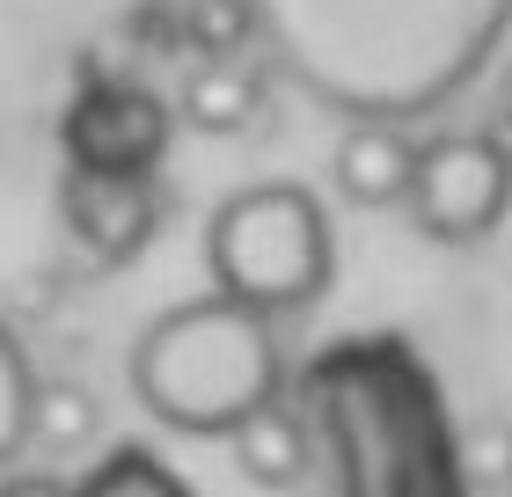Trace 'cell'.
Segmentation results:
<instances>
[{
	"mask_svg": "<svg viewBox=\"0 0 512 497\" xmlns=\"http://www.w3.org/2000/svg\"><path fill=\"white\" fill-rule=\"evenodd\" d=\"M271 74L337 125H425L498 66L512 0H242Z\"/></svg>",
	"mask_w": 512,
	"mask_h": 497,
	"instance_id": "obj_1",
	"label": "cell"
},
{
	"mask_svg": "<svg viewBox=\"0 0 512 497\" xmlns=\"http://www.w3.org/2000/svg\"><path fill=\"white\" fill-rule=\"evenodd\" d=\"M256 110H264V59H249V52H213V59H198L191 66V81L176 88V117L191 132H249L256 125Z\"/></svg>",
	"mask_w": 512,
	"mask_h": 497,
	"instance_id": "obj_8",
	"label": "cell"
},
{
	"mask_svg": "<svg viewBox=\"0 0 512 497\" xmlns=\"http://www.w3.org/2000/svg\"><path fill=\"white\" fill-rule=\"evenodd\" d=\"M176 110L139 81H88L59 117V147L74 176H161Z\"/></svg>",
	"mask_w": 512,
	"mask_h": 497,
	"instance_id": "obj_5",
	"label": "cell"
},
{
	"mask_svg": "<svg viewBox=\"0 0 512 497\" xmlns=\"http://www.w3.org/2000/svg\"><path fill=\"white\" fill-rule=\"evenodd\" d=\"M30 432H37V373L22 359L15 329H0V468L30 454Z\"/></svg>",
	"mask_w": 512,
	"mask_h": 497,
	"instance_id": "obj_10",
	"label": "cell"
},
{
	"mask_svg": "<svg viewBox=\"0 0 512 497\" xmlns=\"http://www.w3.org/2000/svg\"><path fill=\"white\" fill-rule=\"evenodd\" d=\"M125 373L139 410L169 424L176 439H235L256 410L278 402L286 351H278V322L220 293H198L139 329Z\"/></svg>",
	"mask_w": 512,
	"mask_h": 497,
	"instance_id": "obj_2",
	"label": "cell"
},
{
	"mask_svg": "<svg viewBox=\"0 0 512 497\" xmlns=\"http://www.w3.org/2000/svg\"><path fill=\"white\" fill-rule=\"evenodd\" d=\"M403 212L425 242H447V249L491 242L512 212V139L498 125L417 139V176H410Z\"/></svg>",
	"mask_w": 512,
	"mask_h": 497,
	"instance_id": "obj_4",
	"label": "cell"
},
{
	"mask_svg": "<svg viewBox=\"0 0 512 497\" xmlns=\"http://www.w3.org/2000/svg\"><path fill=\"white\" fill-rule=\"evenodd\" d=\"M498 132L512 139V59H505V74H498Z\"/></svg>",
	"mask_w": 512,
	"mask_h": 497,
	"instance_id": "obj_11",
	"label": "cell"
},
{
	"mask_svg": "<svg viewBox=\"0 0 512 497\" xmlns=\"http://www.w3.org/2000/svg\"><path fill=\"white\" fill-rule=\"evenodd\" d=\"M410 176H417V132L410 125H388V117H352V125H337L330 183H337L344 205L403 212L410 205Z\"/></svg>",
	"mask_w": 512,
	"mask_h": 497,
	"instance_id": "obj_7",
	"label": "cell"
},
{
	"mask_svg": "<svg viewBox=\"0 0 512 497\" xmlns=\"http://www.w3.org/2000/svg\"><path fill=\"white\" fill-rule=\"evenodd\" d=\"M59 220L96 264H132L161 234V183L154 176H74L66 169Z\"/></svg>",
	"mask_w": 512,
	"mask_h": 497,
	"instance_id": "obj_6",
	"label": "cell"
},
{
	"mask_svg": "<svg viewBox=\"0 0 512 497\" xmlns=\"http://www.w3.org/2000/svg\"><path fill=\"white\" fill-rule=\"evenodd\" d=\"M235 461H242V476L256 483V490H293L300 476H308V439H300V424H293V410L286 402H271V410H256L235 439Z\"/></svg>",
	"mask_w": 512,
	"mask_h": 497,
	"instance_id": "obj_9",
	"label": "cell"
},
{
	"mask_svg": "<svg viewBox=\"0 0 512 497\" xmlns=\"http://www.w3.org/2000/svg\"><path fill=\"white\" fill-rule=\"evenodd\" d=\"M205 278L264 322L308 315L337 278V234L308 183H249L205 220Z\"/></svg>",
	"mask_w": 512,
	"mask_h": 497,
	"instance_id": "obj_3",
	"label": "cell"
}]
</instances>
